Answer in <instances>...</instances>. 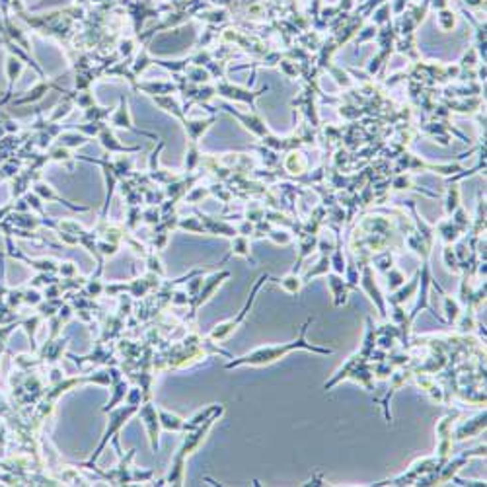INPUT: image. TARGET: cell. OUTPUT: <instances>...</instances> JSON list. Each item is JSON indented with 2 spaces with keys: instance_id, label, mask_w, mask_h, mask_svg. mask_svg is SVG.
I'll use <instances>...</instances> for the list:
<instances>
[{
  "instance_id": "6da1fadb",
  "label": "cell",
  "mask_w": 487,
  "mask_h": 487,
  "mask_svg": "<svg viewBox=\"0 0 487 487\" xmlns=\"http://www.w3.org/2000/svg\"><path fill=\"white\" fill-rule=\"evenodd\" d=\"M294 347H306V349L320 351V353H330V351H325V349H318V347L306 345V343H304V339L300 337V339H298V343H292V345L277 347V349H260V351H256L251 357H246V361H249V363H267V361L279 359L281 355H285V353H289V351H291V349H294Z\"/></svg>"
}]
</instances>
